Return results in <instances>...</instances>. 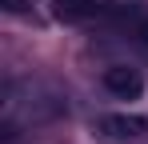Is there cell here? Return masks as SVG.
<instances>
[{
    "label": "cell",
    "instance_id": "6da1fadb",
    "mask_svg": "<svg viewBox=\"0 0 148 144\" xmlns=\"http://www.w3.org/2000/svg\"><path fill=\"white\" fill-rule=\"evenodd\" d=\"M148 136L144 116H128V112H112L100 120V140L104 144H140Z\"/></svg>",
    "mask_w": 148,
    "mask_h": 144
},
{
    "label": "cell",
    "instance_id": "7a4b0ae2",
    "mask_svg": "<svg viewBox=\"0 0 148 144\" xmlns=\"http://www.w3.org/2000/svg\"><path fill=\"white\" fill-rule=\"evenodd\" d=\"M104 88H108L112 96H120V100H136V96L144 92V80H140L136 68L116 64V68H104Z\"/></svg>",
    "mask_w": 148,
    "mask_h": 144
},
{
    "label": "cell",
    "instance_id": "3957f363",
    "mask_svg": "<svg viewBox=\"0 0 148 144\" xmlns=\"http://www.w3.org/2000/svg\"><path fill=\"white\" fill-rule=\"evenodd\" d=\"M52 12L64 24H80V20H92L96 12H104V0H52Z\"/></svg>",
    "mask_w": 148,
    "mask_h": 144
},
{
    "label": "cell",
    "instance_id": "277c9868",
    "mask_svg": "<svg viewBox=\"0 0 148 144\" xmlns=\"http://www.w3.org/2000/svg\"><path fill=\"white\" fill-rule=\"evenodd\" d=\"M0 8L12 12V16H32V4L28 0H0Z\"/></svg>",
    "mask_w": 148,
    "mask_h": 144
},
{
    "label": "cell",
    "instance_id": "5b68a950",
    "mask_svg": "<svg viewBox=\"0 0 148 144\" xmlns=\"http://www.w3.org/2000/svg\"><path fill=\"white\" fill-rule=\"evenodd\" d=\"M136 32H140V40L148 44V20H140V28H136Z\"/></svg>",
    "mask_w": 148,
    "mask_h": 144
}]
</instances>
